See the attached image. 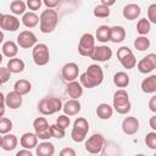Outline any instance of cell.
<instances>
[{
  "instance_id": "cell-1",
  "label": "cell",
  "mask_w": 156,
  "mask_h": 156,
  "mask_svg": "<svg viewBox=\"0 0 156 156\" xmlns=\"http://www.w3.org/2000/svg\"><path fill=\"white\" fill-rule=\"evenodd\" d=\"M104 80V71L99 65H90L79 77V83L88 89L100 85Z\"/></svg>"
},
{
  "instance_id": "cell-2",
  "label": "cell",
  "mask_w": 156,
  "mask_h": 156,
  "mask_svg": "<svg viewBox=\"0 0 156 156\" xmlns=\"http://www.w3.org/2000/svg\"><path fill=\"white\" fill-rule=\"evenodd\" d=\"M58 23V15L56 10L54 9H46L40 13V22H39V29L44 34H49L54 32Z\"/></svg>"
},
{
  "instance_id": "cell-3",
  "label": "cell",
  "mask_w": 156,
  "mask_h": 156,
  "mask_svg": "<svg viewBox=\"0 0 156 156\" xmlns=\"http://www.w3.org/2000/svg\"><path fill=\"white\" fill-rule=\"evenodd\" d=\"M63 107L62 101L58 98H44L39 101L38 104V110L41 115L49 116V115H54L56 112H58L61 108Z\"/></svg>"
},
{
  "instance_id": "cell-4",
  "label": "cell",
  "mask_w": 156,
  "mask_h": 156,
  "mask_svg": "<svg viewBox=\"0 0 156 156\" xmlns=\"http://www.w3.org/2000/svg\"><path fill=\"white\" fill-rule=\"evenodd\" d=\"M113 110H116L121 115H126L130 111V101L128 93L124 89H118L113 95Z\"/></svg>"
},
{
  "instance_id": "cell-5",
  "label": "cell",
  "mask_w": 156,
  "mask_h": 156,
  "mask_svg": "<svg viewBox=\"0 0 156 156\" xmlns=\"http://www.w3.org/2000/svg\"><path fill=\"white\" fill-rule=\"evenodd\" d=\"M88 132H89V123H88V121L84 117H78L74 121V123H73L71 136H72L73 141L82 143V141L85 140Z\"/></svg>"
},
{
  "instance_id": "cell-6",
  "label": "cell",
  "mask_w": 156,
  "mask_h": 156,
  "mask_svg": "<svg viewBox=\"0 0 156 156\" xmlns=\"http://www.w3.org/2000/svg\"><path fill=\"white\" fill-rule=\"evenodd\" d=\"M95 38L90 33H85L80 37L79 44H78V52L82 56L91 57L94 50H95Z\"/></svg>"
},
{
  "instance_id": "cell-7",
  "label": "cell",
  "mask_w": 156,
  "mask_h": 156,
  "mask_svg": "<svg viewBox=\"0 0 156 156\" xmlns=\"http://www.w3.org/2000/svg\"><path fill=\"white\" fill-rule=\"evenodd\" d=\"M32 56L37 66H45L50 60V52L48 45L43 43L37 44L32 50Z\"/></svg>"
},
{
  "instance_id": "cell-8",
  "label": "cell",
  "mask_w": 156,
  "mask_h": 156,
  "mask_svg": "<svg viewBox=\"0 0 156 156\" xmlns=\"http://www.w3.org/2000/svg\"><path fill=\"white\" fill-rule=\"evenodd\" d=\"M33 128L38 139L48 140L51 138V126H49L45 117H37L33 121Z\"/></svg>"
},
{
  "instance_id": "cell-9",
  "label": "cell",
  "mask_w": 156,
  "mask_h": 156,
  "mask_svg": "<svg viewBox=\"0 0 156 156\" xmlns=\"http://www.w3.org/2000/svg\"><path fill=\"white\" fill-rule=\"evenodd\" d=\"M117 58L121 62V65L127 69H132L136 65L135 56H134L133 51L128 46H121L117 50Z\"/></svg>"
},
{
  "instance_id": "cell-10",
  "label": "cell",
  "mask_w": 156,
  "mask_h": 156,
  "mask_svg": "<svg viewBox=\"0 0 156 156\" xmlns=\"http://www.w3.org/2000/svg\"><path fill=\"white\" fill-rule=\"evenodd\" d=\"M104 144H105V138L99 134V133H95L93 134L91 136L88 138V140L85 141V150L91 154V155H98L102 147H104Z\"/></svg>"
},
{
  "instance_id": "cell-11",
  "label": "cell",
  "mask_w": 156,
  "mask_h": 156,
  "mask_svg": "<svg viewBox=\"0 0 156 156\" xmlns=\"http://www.w3.org/2000/svg\"><path fill=\"white\" fill-rule=\"evenodd\" d=\"M0 28L2 30L15 32L20 28V20L13 15L1 13L0 15Z\"/></svg>"
},
{
  "instance_id": "cell-12",
  "label": "cell",
  "mask_w": 156,
  "mask_h": 156,
  "mask_svg": "<svg viewBox=\"0 0 156 156\" xmlns=\"http://www.w3.org/2000/svg\"><path fill=\"white\" fill-rule=\"evenodd\" d=\"M17 45L23 49L34 48L37 45V37L30 30H22L17 35Z\"/></svg>"
},
{
  "instance_id": "cell-13",
  "label": "cell",
  "mask_w": 156,
  "mask_h": 156,
  "mask_svg": "<svg viewBox=\"0 0 156 156\" xmlns=\"http://www.w3.org/2000/svg\"><path fill=\"white\" fill-rule=\"evenodd\" d=\"M136 68L143 74H146V73H150L151 71H154L156 68V54L151 52V54L146 55L145 57H143L138 62Z\"/></svg>"
},
{
  "instance_id": "cell-14",
  "label": "cell",
  "mask_w": 156,
  "mask_h": 156,
  "mask_svg": "<svg viewBox=\"0 0 156 156\" xmlns=\"http://www.w3.org/2000/svg\"><path fill=\"white\" fill-rule=\"evenodd\" d=\"M78 74H79V67L77 63L74 62H68L66 65H63L62 69H61V76L62 78L71 83V82H74L77 78H78Z\"/></svg>"
},
{
  "instance_id": "cell-15",
  "label": "cell",
  "mask_w": 156,
  "mask_h": 156,
  "mask_svg": "<svg viewBox=\"0 0 156 156\" xmlns=\"http://www.w3.org/2000/svg\"><path fill=\"white\" fill-rule=\"evenodd\" d=\"M112 57V50L111 48H108L107 45H100V46H96L91 57L94 61H98V62H106L108 61L110 58Z\"/></svg>"
},
{
  "instance_id": "cell-16",
  "label": "cell",
  "mask_w": 156,
  "mask_h": 156,
  "mask_svg": "<svg viewBox=\"0 0 156 156\" xmlns=\"http://www.w3.org/2000/svg\"><path fill=\"white\" fill-rule=\"evenodd\" d=\"M122 130L127 135H134L139 130V121L134 116L126 117L122 121Z\"/></svg>"
},
{
  "instance_id": "cell-17",
  "label": "cell",
  "mask_w": 156,
  "mask_h": 156,
  "mask_svg": "<svg viewBox=\"0 0 156 156\" xmlns=\"http://www.w3.org/2000/svg\"><path fill=\"white\" fill-rule=\"evenodd\" d=\"M20 144L23 149H27V150L34 149L38 146V136L35 133L27 132V133L22 134V136L20 139Z\"/></svg>"
},
{
  "instance_id": "cell-18",
  "label": "cell",
  "mask_w": 156,
  "mask_h": 156,
  "mask_svg": "<svg viewBox=\"0 0 156 156\" xmlns=\"http://www.w3.org/2000/svg\"><path fill=\"white\" fill-rule=\"evenodd\" d=\"M18 144V139L15 134H5L1 136V140H0V146L2 150L5 151H12L16 149Z\"/></svg>"
},
{
  "instance_id": "cell-19",
  "label": "cell",
  "mask_w": 156,
  "mask_h": 156,
  "mask_svg": "<svg viewBox=\"0 0 156 156\" xmlns=\"http://www.w3.org/2000/svg\"><path fill=\"white\" fill-rule=\"evenodd\" d=\"M5 102H6L7 107H10L12 110H16V108L21 107V105L23 102V98H22V95H20L16 91H10L5 96Z\"/></svg>"
},
{
  "instance_id": "cell-20",
  "label": "cell",
  "mask_w": 156,
  "mask_h": 156,
  "mask_svg": "<svg viewBox=\"0 0 156 156\" xmlns=\"http://www.w3.org/2000/svg\"><path fill=\"white\" fill-rule=\"evenodd\" d=\"M140 6L136 5V4H128L123 7V17L127 18L128 21H133V20H136L139 16H140Z\"/></svg>"
},
{
  "instance_id": "cell-21",
  "label": "cell",
  "mask_w": 156,
  "mask_h": 156,
  "mask_svg": "<svg viewBox=\"0 0 156 156\" xmlns=\"http://www.w3.org/2000/svg\"><path fill=\"white\" fill-rule=\"evenodd\" d=\"M66 93L69 95V98H72L74 100H78V98H80L83 95V85L77 80L71 82V83L67 84Z\"/></svg>"
},
{
  "instance_id": "cell-22",
  "label": "cell",
  "mask_w": 156,
  "mask_h": 156,
  "mask_svg": "<svg viewBox=\"0 0 156 156\" xmlns=\"http://www.w3.org/2000/svg\"><path fill=\"white\" fill-rule=\"evenodd\" d=\"M37 156H54L55 145L50 141H43L37 146Z\"/></svg>"
},
{
  "instance_id": "cell-23",
  "label": "cell",
  "mask_w": 156,
  "mask_h": 156,
  "mask_svg": "<svg viewBox=\"0 0 156 156\" xmlns=\"http://www.w3.org/2000/svg\"><path fill=\"white\" fill-rule=\"evenodd\" d=\"M140 88L146 94L156 93V74H151V76L146 77L145 79H143Z\"/></svg>"
},
{
  "instance_id": "cell-24",
  "label": "cell",
  "mask_w": 156,
  "mask_h": 156,
  "mask_svg": "<svg viewBox=\"0 0 156 156\" xmlns=\"http://www.w3.org/2000/svg\"><path fill=\"white\" fill-rule=\"evenodd\" d=\"M62 110H63V112H65L66 116H74L78 112H80V102L78 100L71 99L67 102H65Z\"/></svg>"
},
{
  "instance_id": "cell-25",
  "label": "cell",
  "mask_w": 156,
  "mask_h": 156,
  "mask_svg": "<svg viewBox=\"0 0 156 156\" xmlns=\"http://www.w3.org/2000/svg\"><path fill=\"white\" fill-rule=\"evenodd\" d=\"M96 115L100 119H110L113 115V107L106 102L99 104L96 107Z\"/></svg>"
},
{
  "instance_id": "cell-26",
  "label": "cell",
  "mask_w": 156,
  "mask_h": 156,
  "mask_svg": "<svg viewBox=\"0 0 156 156\" xmlns=\"http://www.w3.org/2000/svg\"><path fill=\"white\" fill-rule=\"evenodd\" d=\"M39 22H40V17L33 11H28L22 16V23L27 28H34Z\"/></svg>"
},
{
  "instance_id": "cell-27",
  "label": "cell",
  "mask_w": 156,
  "mask_h": 156,
  "mask_svg": "<svg viewBox=\"0 0 156 156\" xmlns=\"http://www.w3.org/2000/svg\"><path fill=\"white\" fill-rule=\"evenodd\" d=\"M1 50H2V54L5 56H7L10 58H13L18 52V45L12 40H7V41L2 43Z\"/></svg>"
},
{
  "instance_id": "cell-28",
  "label": "cell",
  "mask_w": 156,
  "mask_h": 156,
  "mask_svg": "<svg viewBox=\"0 0 156 156\" xmlns=\"http://www.w3.org/2000/svg\"><path fill=\"white\" fill-rule=\"evenodd\" d=\"M32 90V84L27 79H18L13 85V91L18 93L20 95H26Z\"/></svg>"
},
{
  "instance_id": "cell-29",
  "label": "cell",
  "mask_w": 156,
  "mask_h": 156,
  "mask_svg": "<svg viewBox=\"0 0 156 156\" xmlns=\"http://www.w3.org/2000/svg\"><path fill=\"white\" fill-rule=\"evenodd\" d=\"M126 38V29L122 26H115L111 28V41L117 44L123 41Z\"/></svg>"
},
{
  "instance_id": "cell-30",
  "label": "cell",
  "mask_w": 156,
  "mask_h": 156,
  "mask_svg": "<svg viewBox=\"0 0 156 156\" xmlns=\"http://www.w3.org/2000/svg\"><path fill=\"white\" fill-rule=\"evenodd\" d=\"M6 67L10 69L11 73H21L24 69V61L21 60V58L13 57V58H10L9 60Z\"/></svg>"
},
{
  "instance_id": "cell-31",
  "label": "cell",
  "mask_w": 156,
  "mask_h": 156,
  "mask_svg": "<svg viewBox=\"0 0 156 156\" xmlns=\"http://www.w3.org/2000/svg\"><path fill=\"white\" fill-rule=\"evenodd\" d=\"M96 39L101 43H107L111 40V28L107 26H100L96 29Z\"/></svg>"
},
{
  "instance_id": "cell-32",
  "label": "cell",
  "mask_w": 156,
  "mask_h": 156,
  "mask_svg": "<svg viewBox=\"0 0 156 156\" xmlns=\"http://www.w3.org/2000/svg\"><path fill=\"white\" fill-rule=\"evenodd\" d=\"M113 84L117 88H126L129 85V76L126 72H117L113 76Z\"/></svg>"
},
{
  "instance_id": "cell-33",
  "label": "cell",
  "mask_w": 156,
  "mask_h": 156,
  "mask_svg": "<svg viewBox=\"0 0 156 156\" xmlns=\"http://www.w3.org/2000/svg\"><path fill=\"white\" fill-rule=\"evenodd\" d=\"M27 9V2L22 0H13L10 4V11L13 15H24Z\"/></svg>"
},
{
  "instance_id": "cell-34",
  "label": "cell",
  "mask_w": 156,
  "mask_h": 156,
  "mask_svg": "<svg viewBox=\"0 0 156 156\" xmlns=\"http://www.w3.org/2000/svg\"><path fill=\"white\" fill-rule=\"evenodd\" d=\"M151 29V23L149 22V20L146 18H140L136 23V32L140 34V35H146Z\"/></svg>"
},
{
  "instance_id": "cell-35",
  "label": "cell",
  "mask_w": 156,
  "mask_h": 156,
  "mask_svg": "<svg viewBox=\"0 0 156 156\" xmlns=\"http://www.w3.org/2000/svg\"><path fill=\"white\" fill-rule=\"evenodd\" d=\"M149 46H150V40L144 35H139L134 40V48L139 51H145L146 49H149Z\"/></svg>"
},
{
  "instance_id": "cell-36",
  "label": "cell",
  "mask_w": 156,
  "mask_h": 156,
  "mask_svg": "<svg viewBox=\"0 0 156 156\" xmlns=\"http://www.w3.org/2000/svg\"><path fill=\"white\" fill-rule=\"evenodd\" d=\"M93 13H94L95 17H99V18H106V17L110 16V7H107V6L102 5V4H100V5L95 6Z\"/></svg>"
},
{
  "instance_id": "cell-37",
  "label": "cell",
  "mask_w": 156,
  "mask_h": 156,
  "mask_svg": "<svg viewBox=\"0 0 156 156\" xmlns=\"http://www.w3.org/2000/svg\"><path fill=\"white\" fill-rule=\"evenodd\" d=\"M12 129V122L11 119L6 118V117H2L1 121H0V133L2 135L5 134H9V132Z\"/></svg>"
},
{
  "instance_id": "cell-38",
  "label": "cell",
  "mask_w": 156,
  "mask_h": 156,
  "mask_svg": "<svg viewBox=\"0 0 156 156\" xmlns=\"http://www.w3.org/2000/svg\"><path fill=\"white\" fill-rule=\"evenodd\" d=\"M145 144L149 149L156 150V132H150L145 136Z\"/></svg>"
},
{
  "instance_id": "cell-39",
  "label": "cell",
  "mask_w": 156,
  "mask_h": 156,
  "mask_svg": "<svg viewBox=\"0 0 156 156\" xmlns=\"http://www.w3.org/2000/svg\"><path fill=\"white\" fill-rule=\"evenodd\" d=\"M63 136H65V129L60 128L57 124H52L51 126V138L62 139Z\"/></svg>"
},
{
  "instance_id": "cell-40",
  "label": "cell",
  "mask_w": 156,
  "mask_h": 156,
  "mask_svg": "<svg viewBox=\"0 0 156 156\" xmlns=\"http://www.w3.org/2000/svg\"><path fill=\"white\" fill-rule=\"evenodd\" d=\"M69 117L68 116H66V115H61V116H58L57 117V119H56V124L60 127V128H62V129H66L68 126H69Z\"/></svg>"
},
{
  "instance_id": "cell-41",
  "label": "cell",
  "mask_w": 156,
  "mask_h": 156,
  "mask_svg": "<svg viewBox=\"0 0 156 156\" xmlns=\"http://www.w3.org/2000/svg\"><path fill=\"white\" fill-rule=\"evenodd\" d=\"M147 20L150 23L156 24V4H151L147 7Z\"/></svg>"
},
{
  "instance_id": "cell-42",
  "label": "cell",
  "mask_w": 156,
  "mask_h": 156,
  "mask_svg": "<svg viewBox=\"0 0 156 156\" xmlns=\"http://www.w3.org/2000/svg\"><path fill=\"white\" fill-rule=\"evenodd\" d=\"M11 77V72L7 67H1L0 68V82L1 84H5Z\"/></svg>"
},
{
  "instance_id": "cell-43",
  "label": "cell",
  "mask_w": 156,
  "mask_h": 156,
  "mask_svg": "<svg viewBox=\"0 0 156 156\" xmlns=\"http://www.w3.org/2000/svg\"><path fill=\"white\" fill-rule=\"evenodd\" d=\"M41 1L40 0H28L27 1V6L29 7V10H32V11H37V10H39L40 7H41Z\"/></svg>"
},
{
  "instance_id": "cell-44",
  "label": "cell",
  "mask_w": 156,
  "mask_h": 156,
  "mask_svg": "<svg viewBox=\"0 0 156 156\" xmlns=\"http://www.w3.org/2000/svg\"><path fill=\"white\" fill-rule=\"evenodd\" d=\"M58 156H77V154H76V150L72 147H63L60 151Z\"/></svg>"
},
{
  "instance_id": "cell-45",
  "label": "cell",
  "mask_w": 156,
  "mask_h": 156,
  "mask_svg": "<svg viewBox=\"0 0 156 156\" xmlns=\"http://www.w3.org/2000/svg\"><path fill=\"white\" fill-rule=\"evenodd\" d=\"M149 110L151 112H155L156 113V95L151 96L150 100H149Z\"/></svg>"
},
{
  "instance_id": "cell-46",
  "label": "cell",
  "mask_w": 156,
  "mask_h": 156,
  "mask_svg": "<svg viewBox=\"0 0 156 156\" xmlns=\"http://www.w3.org/2000/svg\"><path fill=\"white\" fill-rule=\"evenodd\" d=\"M60 4L58 0H44V5L48 7V9H54L55 6H57Z\"/></svg>"
},
{
  "instance_id": "cell-47",
  "label": "cell",
  "mask_w": 156,
  "mask_h": 156,
  "mask_svg": "<svg viewBox=\"0 0 156 156\" xmlns=\"http://www.w3.org/2000/svg\"><path fill=\"white\" fill-rule=\"evenodd\" d=\"M15 156H33V154L30 152V150L22 149V150H20V151H17Z\"/></svg>"
},
{
  "instance_id": "cell-48",
  "label": "cell",
  "mask_w": 156,
  "mask_h": 156,
  "mask_svg": "<svg viewBox=\"0 0 156 156\" xmlns=\"http://www.w3.org/2000/svg\"><path fill=\"white\" fill-rule=\"evenodd\" d=\"M149 126L152 128L154 132H156V115L152 116V117H150V119H149Z\"/></svg>"
},
{
  "instance_id": "cell-49",
  "label": "cell",
  "mask_w": 156,
  "mask_h": 156,
  "mask_svg": "<svg viewBox=\"0 0 156 156\" xmlns=\"http://www.w3.org/2000/svg\"><path fill=\"white\" fill-rule=\"evenodd\" d=\"M101 4L108 7V6H111V5H115V1H113V0H112V1H107V0H101Z\"/></svg>"
},
{
  "instance_id": "cell-50",
  "label": "cell",
  "mask_w": 156,
  "mask_h": 156,
  "mask_svg": "<svg viewBox=\"0 0 156 156\" xmlns=\"http://www.w3.org/2000/svg\"><path fill=\"white\" fill-rule=\"evenodd\" d=\"M134 156H145L144 154H136V155H134Z\"/></svg>"
},
{
  "instance_id": "cell-51",
  "label": "cell",
  "mask_w": 156,
  "mask_h": 156,
  "mask_svg": "<svg viewBox=\"0 0 156 156\" xmlns=\"http://www.w3.org/2000/svg\"><path fill=\"white\" fill-rule=\"evenodd\" d=\"M152 156H156V152H155V154H154V155H152Z\"/></svg>"
}]
</instances>
